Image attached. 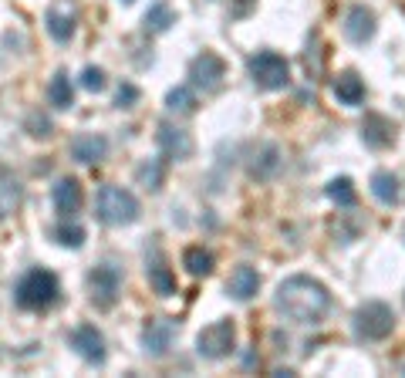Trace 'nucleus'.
I'll return each mask as SVG.
<instances>
[{"label": "nucleus", "mask_w": 405, "mask_h": 378, "mask_svg": "<svg viewBox=\"0 0 405 378\" xmlns=\"http://www.w3.org/2000/svg\"><path fill=\"white\" fill-rule=\"evenodd\" d=\"M274 308L287 321H294V325H321L331 308V294H328V287L321 284V280H314V277L294 274L277 284Z\"/></svg>", "instance_id": "1"}, {"label": "nucleus", "mask_w": 405, "mask_h": 378, "mask_svg": "<svg viewBox=\"0 0 405 378\" xmlns=\"http://www.w3.org/2000/svg\"><path fill=\"white\" fill-rule=\"evenodd\" d=\"M14 298H17V308H24V311H48L51 304L61 298V284L51 271L38 267V271L24 274V280L14 290Z\"/></svg>", "instance_id": "2"}, {"label": "nucleus", "mask_w": 405, "mask_h": 378, "mask_svg": "<svg viewBox=\"0 0 405 378\" xmlns=\"http://www.w3.org/2000/svg\"><path fill=\"white\" fill-rule=\"evenodd\" d=\"M95 216L105 226H128L139 220V199L122 186H101L95 196Z\"/></svg>", "instance_id": "3"}, {"label": "nucleus", "mask_w": 405, "mask_h": 378, "mask_svg": "<svg viewBox=\"0 0 405 378\" xmlns=\"http://www.w3.org/2000/svg\"><path fill=\"white\" fill-rule=\"evenodd\" d=\"M247 71H250L253 85L264 88V92H277L291 81V61L277 51H257L247 61Z\"/></svg>", "instance_id": "4"}, {"label": "nucleus", "mask_w": 405, "mask_h": 378, "mask_svg": "<svg viewBox=\"0 0 405 378\" xmlns=\"http://www.w3.org/2000/svg\"><path fill=\"white\" fill-rule=\"evenodd\" d=\"M395 331V314L381 300H368L354 311V338L362 341H385Z\"/></svg>", "instance_id": "5"}, {"label": "nucleus", "mask_w": 405, "mask_h": 378, "mask_svg": "<svg viewBox=\"0 0 405 378\" xmlns=\"http://www.w3.org/2000/svg\"><path fill=\"white\" fill-rule=\"evenodd\" d=\"M233 345H237V325L227 321V317L206 325L200 335H196V352H200V358H206V362L227 358V355L233 352Z\"/></svg>", "instance_id": "6"}, {"label": "nucleus", "mask_w": 405, "mask_h": 378, "mask_svg": "<svg viewBox=\"0 0 405 378\" xmlns=\"http://www.w3.org/2000/svg\"><path fill=\"white\" fill-rule=\"evenodd\" d=\"M88 290L95 308H112L118 290H122V271L115 263H98L88 274Z\"/></svg>", "instance_id": "7"}, {"label": "nucleus", "mask_w": 405, "mask_h": 378, "mask_svg": "<svg viewBox=\"0 0 405 378\" xmlns=\"http://www.w3.org/2000/svg\"><path fill=\"white\" fill-rule=\"evenodd\" d=\"M227 78V65H223V58L213 51H202L196 54L190 61V81L193 88H200V92H216L220 85Z\"/></svg>", "instance_id": "8"}, {"label": "nucleus", "mask_w": 405, "mask_h": 378, "mask_svg": "<svg viewBox=\"0 0 405 378\" xmlns=\"http://www.w3.org/2000/svg\"><path fill=\"white\" fill-rule=\"evenodd\" d=\"M75 24H78V11L75 4H68V0H54L48 14H44V27H48V34L58 44H68L75 38Z\"/></svg>", "instance_id": "9"}, {"label": "nucleus", "mask_w": 405, "mask_h": 378, "mask_svg": "<svg viewBox=\"0 0 405 378\" xmlns=\"http://www.w3.org/2000/svg\"><path fill=\"white\" fill-rule=\"evenodd\" d=\"M375 11L365 7V4H354L348 7L344 14V38L352 41V44H368V41L375 38Z\"/></svg>", "instance_id": "10"}, {"label": "nucleus", "mask_w": 405, "mask_h": 378, "mask_svg": "<svg viewBox=\"0 0 405 378\" xmlns=\"http://www.w3.org/2000/svg\"><path fill=\"white\" fill-rule=\"evenodd\" d=\"M173 338H176V321H173V317H155V321H149L145 331H142V348H145V355H152V358H163V355L169 352Z\"/></svg>", "instance_id": "11"}, {"label": "nucleus", "mask_w": 405, "mask_h": 378, "mask_svg": "<svg viewBox=\"0 0 405 378\" xmlns=\"http://www.w3.org/2000/svg\"><path fill=\"white\" fill-rule=\"evenodd\" d=\"M71 348H75L85 362L91 365H101L105 362V338H101V331L95 325H78L71 331Z\"/></svg>", "instance_id": "12"}, {"label": "nucleus", "mask_w": 405, "mask_h": 378, "mask_svg": "<svg viewBox=\"0 0 405 378\" xmlns=\"http://www.w3.org/2000/svg\"><path fill=\"white\" fill-rule=\"evenodd\" d=\"M155 142H159V149H163L165 159H176V162H183V159L193 156L190 132L176 129V125H169V122H163V125H159V132H155Z\"/></svg>", "instance_id": "13"}, {"label": "nucleus", "mask_w": 405, "mask_h": 378, "mask_svg": "<svg viewBox=\"0 0 405 378\" xmlns=\"http://www.w3.org/2000/svg\"><path fill=\"white\" fill-rule=\"evenodd\" d=\"M105 156H108V139L98 132H85V135L71 139V159L81 166H98Z\"/></svg>", "instance_id": "14"}, {"label": "nucleus", "mask_w": 405, "mask_h": 378, "mask_svg": "<svg viewBox=\"0 0 405 378\" xmlns=\"http://www.w3.org/2000/svg\"><path fill=\"white\" fill-rule=\"evenodd\" d=\"M362 139H365L368 149H389V145L395 142L392 118L379 115V112H368L365 122H362Z\"/></svg>", "instance_id": "15"}, {"label": "nucleus", "mask_w": 405, "mask_h": 378, "mask_svg": "<svg viewBox=\"0 0 405 378\" xmlns=\"http://www.w3.org/2000/svg\"><path fill=\"white\" fill-rule=\"evenodd\" d=\"M257 290H260V274L253 271L250 263H240L227 280V294L233 300H250Z\"/></svg>", "instance_id": "16"}, {"label": "nucleus", "mask_w": 405, "mask_h": 378, "mask_svg": "<svg viewBox=\"0 0 405 378\" xmlns=\"http://www.w3.org/2000/svg\"><path fill=\"white\" fill-rule=\"evenodd\" d=\"M54 209L61 213V216H75L78 209H81V186H78V179H71V176H64V179H58L54 183Z\"/></svg>", "instance_id": "17"}, {"label": "nucleus", "mask_w": 405, "mask_h": 378, "mask_svg": "<svg viewBox=\"0 0 405 378\" xmlns=\"http://www.w3.org/2000/svg\"><path fill=\"white\" fill-rule=\"evenodd\" d=\"M21 199H24V186H21V179H17L11 169L0 166V220H7L11 213H17Z\"/></svg>", "instance_id": "18"}, {"label": "nucleus", "mask_w": 405, "mask_h": 378, "mask_svg": "<svg viewBox=\"0 0 405 378\" xmlns=\"http://www.w3.org/2000/svg\"><path fill=\"white\" fill-rule=\"evenodd\" d=\"M277 172H280V149L277 145H260L250 156V176L260 179V183H267V179H274Z\"/></svg>", "instance_id": "19"}, {"label": "nucleus", "mask_w": 405, "mask_h": 378, "mask_svg": "<svg viewBox=\"0 0 405 378\" xmlns=\"http://www.w3.org/2000/svg\"><path fill=\"white\" fill-rule=\"evenodd\" d=\"M145 274H149V287L159 294V298H173V294H176V274L165 267V261L159 257V253L149 261Z\"/></svg>", "instance_id": "20"}, {"label": "nucleus", "mask_w": 405, "mask_h": 378, "mask_svg": "<svg viewBox=\"0 0 405 378\" xmlns=\"http://www.w3.org/2000/svg\"><path fill=\"white\" fill-rule=\"evenodd\" d=\"M334 98H338L342 105H348V108L362 105V102H365V81L358 78L354 71L338 75V78H334Z\"/></svg>", "instance_id": "21"}, {"label": "nucleus", "mask_w": 405, "mask_h": 378, "mask_svg": "<svg viewBox=\"0 0 405 378\" xmlns=\"http://www.w3.org/2000/svg\"><path fill=\"white\" fill-rule=\"evenodd\" d=\"M371 193H375V199H379V203H385V206H395V203L402 199V186H399V176L379 169L375 176H371Z\"/></svg>", "instance_id": "22"}, {"label": "nucleus", "mask_w": 405, "mask_h": 378, "mask_svg": "<svg viewBox=\"0 0 405 378\" xmlns=\"http://www.w3.org/2000/svg\"><path fill=\"white\" fill-rule=\"evenodd\" d=\"M169 24H176V14H173V7L165 0H155L149 11H145V17H142V27L149 34H163V31H169Z\"/></svg>", "instance_id": "23"}, {"label": "nucleus", "mask_w": 405, "mask_h": 378, "mask_svg": "<svg viewBox=\"0 0 405 378\" xmlns=\"http://www.w3.org/2000/svg\"><path fill=\"white\" fill-rule=\"evenodd\" d=\"M48 102L54 105V108H61V112H68V108L75 105V85H71V78H68L64 71H58V75L51 78V85H48Z\"/></svg>", "instance_id": "24"}, {"label": "nucleus", "mask_w": 405, "mask_h": 378, "mask_svg": "<svg viewBox=\"0 0 405 378\" xmlns=\"http://www.w3.org/2000/svg\"><path fill=\"white\" fill-rule=\"evenodd\" d=\"M183 267H186L193 277L213 274V253L206 247H186L183 250Z\"/></svg>", "instance_id": "25"}, {"label": "nucleus", "mask_w": 405, "mask_h": 378, "mask_svg": "<svg viewBox=\"0 0 405 378\" xmlns=\"http://www.w3.org/2000/svg\"><path fill=\"white\" fill-rule=\"evenodd\" d=\"M165 108H169L173 115H193V112H196V95H193L186 85H176L173 92L165 95Z\"/></svg>", "instance_id": "26"}, {"label": "nucleus", "mask_w": 405, "mask_h": 378, "mask_svg": "<svg viewBox=\"0 0 405 378\" xmlns=\"http://www.w3.org/2000/svg\"><path fill=\"white\" fill-rule=\"evenodd\" d=\"M135 179H139L145 189H163V179H165V166L163 159H149V162H142L139 169H135Z\"/></svg>", "instance_id": "27"}, {"label": "nucleus", "mask_w": 405, "mask_h": 378, "mask_svg": "<svg viewBox=\"0 0 405 378\" xmlns=\"http://www.w3.org/2000/svg\"><path fill=\"white\" fill-rule=\"evenodd\" d=\"M328 196L338 203V206H354L358 203V193H354V183L348 179V176H338V179H331L328 183Z\"/></svg>", "instance_id": "28"}, {"label": "nucleus", "mask_w": 405, "mask_h": 378, "mask_svg": "<svg viewBox=\"0 0 405 378\" xmlns=\"http://www.w3.org/2000/svg\"><path fill=\"white\" fill-rule=\"evenodd\" d=\"M51 233H54V240H58L61 247L78 250L81 243H85V230H81L78 223H68V216H64V223H58V226H54Z\"/></svg>", "instance_id": "29"}, {"label": "nucleus", "mask_w": 405, "mask_h": 378, "mask_svg": "<svg viewBox=\"0 0 405 378\" xmlns=\"http://www.w3.org/2000/svg\"><path fill=\"white\" fill-rule=\"evenodd\" d=\"M81 88H85V92H101V88H105V71H101V68H85V71H81Z\"/></svg>", "instance_id": "30"}, {"label": "nucleus", "mask_w": 405, "mask_h": 378, "mask_svg": "<svg viewBox=\"0 0 405 378\" xmlns=\"http://www.w3.org/2000/svg\"><path fill=\"white\" fill-rule=\"evenodd\" d=\"M27 132H31L34 139H48L51 135V118L41 115V112H31V115H27Z\"/></svg>", "instance_id": "31"}, {"label": "nucleus", "mask_w": 405, "mask_h": 378, "mask_svg": "<svg viewBox=\"0 0 405 378\" xmlns=\"http://www.w3.org/2000/svg\"><path fill=\"white\" fill-rule=\"evenodd\" d=\"M135 102H139V88L125 81V85L118 88V95H115V105H118V108H132Z\"/></svg>", "instance_id": "32"}, {"label": "nucleus", "mask_w": 405, "mask_h": 378, "mask_svg": "<svg viewBox=\"0 0 405 378\" xmlns=\"http://www.w3.org/2000/svg\"><path fill=\"white\" fill-rule=\"evenodd\" d=\"M122 4H132V0H122Z\"/></svg>", "instance_id": "33"}]
</instances>
